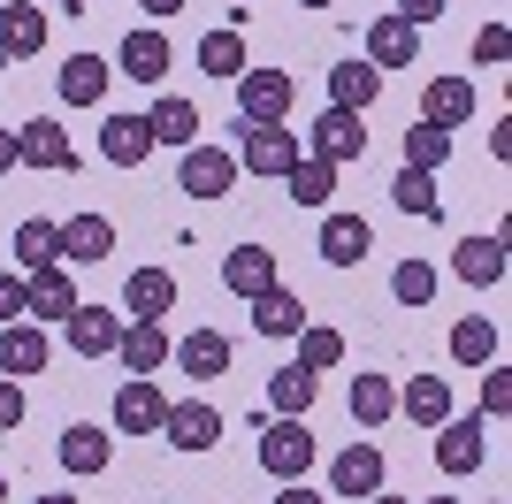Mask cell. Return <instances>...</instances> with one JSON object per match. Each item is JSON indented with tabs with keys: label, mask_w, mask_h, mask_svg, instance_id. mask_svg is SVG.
<instances>
[{
	"label": "cell",
	"mask_w": 512,
	"mask_h": 504,
	"mask_svg": "<svg viewBox=\"0 0 512 504\" xmlns=\"http://www.w3.org/2000/svg\"><path fill=\"white\" fill-rule=\"evenodd\" d=\"M299 153H314V161H329V168L367 161V130H360V115H352V107H321L314 123H306Z\"/></svg>",
	"instance_id": "obj_1"
},
{
	"label": "cell",
	"mask_w": 512,
	"mask_h": 504,
	"mask_svg": "<svg viewBox=\"0 0 512 504\" xmlns=\"http://www.w3.org/2000/svg\"><path fill=\"white\" fill-rule=\"evenodd\" d=\"M237 168L245 176H291L299 168V130L291 123H245V146H237Z\"/></svg>",
	"instance_id": "obj_2"
},
{
	"label": "cell",
	"mask_w": 512,
	"mask_h": 504,
	"mask_svg": "<svg viewBox=\"0 0 512 504\" xmlns=\"http://www.w3.org/2000/svg\"><path fill=\"white\" fill-rule=\"evenodd\" d=\"M260 466H268L276 482H306V474H314V428H306V420H268V428H260Z\"/></svg>",
	"instance_id": "obj_3"
},
{
	"label": "cell",
	"mask_w": 512,
	"mask_h": 504,
	"mask_svg": "<svg viewBox=\"0 0 512 504\" xmlns=\"http://www.w3.org/2000/svg\"><path fill=\"white\" fill-rule=\"evenodd\" d=\"M436 436V466L444 474H482V459H490V420L482 413H451L444 428H428Z\"/></svg>",
	"instance_id": "obj_4"
},
{
	"label": "cell",
	"mask_w": 512,
	"mask_h": 504,
	"mask_svg": "<svg viewBox=\"0 0 512 504\" xmlns=\"http://www.w3.org/2000/svg\"><path fill=\"white\" fill-rule=\"evenodd\" d=\"M85 306V291H77V275L54 260V268H39V275H23V321H39V329H54V321H69Z\"/></svg>",
	"instance_id": "obj_5"
},
{
	"label": "cell",
	"mask_w": 512,
	"mask_h": 504,
	"mask_svg": "<svg viewBox=\"0 0 512 504\" xmlns=\"http://www.w3.org/2000/svg\"><path fill=\"white\" fill-rule=\"evenodd\" d=\"M169 69H176V46H169L161 23H138V31L115 46V77H130V84H169Z\"/></svg>",
	"instance_id": "obj_6"
},
{
	"label": "cell",
	"mask_w": 512,
	"mask_h": 504,
	"mask_svg": "<svg viewBox=\"0 0 512 504\" xmlns=\"http://www.w3.org/2000/svg\"><path fill=\"white\" fill-rule=\"evenodd\" d=\"M291 100H299L291 69H245V77H237V115H245V123H283Z\"/></svg>",
	"instance_id": "obj_7"
},
{
	"label": "cell",
	"mask_w": 512,
	"mask_h": 504,
	"mask_svg": "<svg viewBox=\"0 0 512 504\" xmlns=\"http://www.w3.org/2000/svg\"><path fill=\"white\" fill-rule=\"evenodd\" d=\"M230 184H237V153L184 146V161H176V191H184V199H230Z\"/></svg>",
	"instance_id": "obj_8"
},
{
	"label": "cell",
	"mask_w": 512,
	"mask_h": 504,
	"mask_svg": "<svg viewBox=\"0 0 512 504\" xmlns=\"http://www.w3.org/2000/svg\"><path fill=\"white\" fill-rule=\"evenodd\" d=\"M161 420H169L161 382L153 375H123V390H115V436H161Z\"/></svg>",
	"instance_id": "obj_9"
},
{
	"label": "cell",
	"mask_w": 512,
	"mask_h": 504,
	"mask_svg": "<svg viewBox=\"0 0 512 504\" xmlns=\"http://www.w3.org/2000/svg\"><path fill=\"white\" fill-rule=\"evenodd\" d=\"M16 168H46V176H69V168H77V146H69V130L54 123V115L23 123V130H16Z\"/></svg>",
	"instance_id": "obj_10"
},
{
	"label": "cell",
	"mask_w": 512,
	"mask_h": 504,
	"mask_svg": "<svg viewBox=\"0 0 512 504\" xmlns=\"http://www.w3.org/2000/svg\"><path fill=\"white\" fill-rule=\"evenodd\" d=\"M176 375H192V382H222L237 367V344L222 329H192V336H176Z\"/></svg>",
	"instance_id": "obj_11"
},
{
	"label": "cell",
	"mask_w": 512,
	"mask_h": 504,
	"mask_svg": "<svg viewBox=\"0 0 512 504\" xmlns=\"http://www.w3.org/2000/svg\"><path fill=\"white\" fill-rule=\"evenodd\" d=\"M115 336H123V314H115V306H92V298L62 321V344L77 359H115Z\"/></svg>",
	"instance_id": "obj_12"
},
{
	"label": "cell",
	"mask_w": 512,
	"mask_h": 504,
	"mask_svg": "<svg viewBox=\"0 0 512 504\" xmlns=\"http://www.w3.org/2000/svg\"><path fill=\"white\" fill-rule=\"evenodd\" d=\"M54 459H62V474L92 482V474H107V459H115V436H107V428H92V420H77V428H62V436H54Z\"/></svg>",
	"instance_id": "obj_13"
},
{
	"label": "cell",
	"mask_w": 512,
	"mask_h": 504,
	"mask_svg": "<svg viewBox=\"0 0 512 504\" xmlns=\"http://www.w3.org/2000/svg\"><path fill=\"white\" fill-rule=\"evenodd\" d=\"M46 359H54V336L39 321H8L0 329V375L23 382V375H46Z\"/></svg>",
	"instance_id": "obj_14"
},
{
	"label": "cell",
	"mask_w": 512,
	"mask_h": 504,
	"mask_svg": "<svg viewBox=\"0 0 512 504\" xmlns=\"http://www.w3.org/2000/svg\"><path fill=\"white\" fill-rule=\"evenodd\" d=\"M169 314H176V275L169 268H130L123 321H169Z\"/></svg>",
	"instance_id": "obj_15"
},
{
	"label": "cell",
	"mask_w": 512,
	"mask_h": 504,
	"mask_svg": "<svg viewBox=\"0 0 512 504\" xmlns=\"http://www.w3.org/2000/svg\"><path fill=\"white\" fill-rule=\"evenodd\" d=\"M169 329L161 321H123V336H115V359H123V375H161L169 367Z\"/></svg>",
	"instance_id": "obj_16"
},
{
	"label": "cell",
	"mask_w": 512,
	"mask_h": 504,
	"mask_svg": "<svg viewBox=\"0 0 512 504\" xmlns=\"http://www.w3.org/2000/svg\"><path fill=\"white\" fill-rule=\"evenodd\" d=\"M161 436H169L176 451H214V443H222V413H214L207 398H184V405L169 398V420H161Z\"/></svg>",
	"instance_id": "obj_17"
},
{
	"label": "cell",
	"mask_w": 512,
	"mask_h": 504,
	"mask_svg": "<svg viewBox=\"0 0 512 504\" xmlns=\"http://www.w3.org/2000/svg\"><path fill=\"white\" fill-rule=\"evenodd\" d=\"M367 62H375V69H413V62H421V31H413L398 8L375 16V23H367Z\"/></svg>",
	"instance_id": "obj_18"
},
{
	"label": "cell",
	"mask_w": 512,
	"mask_h": 504,
	"mask_svg": "<svg viewBox=\"0 0 512 504\" xmlns=\"http://www.w3.org/2000/svg\"><path fill=\"white\" fill-rule=\"evenodd\" d=\"M314 252L329 260V268H360L367 252H375V230H367V214H329L314 237Z\"/></svg>",
	"instance_id": "obj_19"
},
{
	"label": "cell",
	"mask_w": 512,
	"mask_h": 504,
	"mask_svg": "<svg viewBox=\"0 0 512 504\" xmlns=\"http://www.w3.org/2000/svg\"><path fill=\"white\" fill-rule=\"evenodd\" d=\"M62 260H69V268H100V260H115V222H107V214H69V222H62Z\"/></svg>",
	"instance_id": "obj_20"
},
{
	"label": "cell",
	"mask_w": 512,
	"mask_h": 504,
	"mask_svg": "<svg viewBox=\"0 0 512 504\" xmlns=\"http://www.w3.org/2000/svg\"><path fill=\"white\" fill-rule=\"evenodd\" d=\"M46 46V8L31 0H0V62H31Z\"/></svg>",
	"instance_id": "obj_21"
},
{
	"label": "cell",
	"mask_w": 512,
	"mask_h": 504,
	"mask_svg": "<svg viewBox=\"0 0 512 504\" xmlns=\"http://www.w3.org/2000/svg\"><path fill=\"white\" fill-rule=\"evenodd\" d=\"M222 283H230L237 298H260V291H276V283H283V268H276V252H268V245H237V252H222Z\"/></svg>",
	"instance_id": "obj_22"
},
{
	"label": "cell",
	"mask_w": 512,
	"mask_h": 504,
	"mask_svg": "<svg viewBox=\"0 0 512 504\" xmlns=\"http://www.w3.org/2000/svg\"><path fill=\"white\" fill-rule=\"evenodd\" d=\"M146 153H153L146 115H107L100 123V161L107 168H146Z\"/></svg>",
	"instance_id": "obj_23"
},
{
	"label": "cell",
	"mask_w": 512,
	"mask_h": 504,
	"mask_svg": "<svg viewBox=\"0 0 512 504\" xmlns=\"http://www.w3.org/2000/svg\"><path fill=\"white\" fill-rule=\"evenodd\" d=\"M375 489H383V451H375V443L337 451V466H329V497H375Z\"/></svg>",
	"instance_id": "obj_24"
},
{
	"label": "cell",
	"mask_w": 512,
	"mask_h": 504,
	"mask_svg": "<svg viewBox=\"0 0 512 504\" xmlns=\"http://www.w3.org/2000/svg\"><path fill=\"white\" fill-rule=\"evenodd\" d=\"M451 275L459 283H474V291H490V283H505V237H459V252H451Z\"/></svg>",
	"instance_id": "obj_25"
},
{
	"label": "cell",
	"mask_w": 512,
	"mask_h": 504,
	"mask_svg": "<svg viewBox=\"0 0 512 504\" xmlns=\"http://www.w3.org/2000/svg\"><path fill=\"white\" fill-rule=\"evenodd\" d=\"M54 84H62L69 107H100L107 84H115V62H100V54H69V62L54 69Z\"/></svg>",
	"instance_id": "obj_26"
},
{
	"label": "cell",
	"mask_w": 512,
	"mask_h": 504,
	"mask_svg": "<svg viewBox=\"0 0 512 504\" xmlns=\"http://www.w3.org/2000/svg\"><path fill=\"white\" fill-rule=\"evenodd\" d=\"M146 130H153V146H199V100L161 92V100L146 107Z\"/></svg>",
	"instance_id": "obj_27"
},
{
	"label": "cell",
	"mask_w": 512,
	"mask_h": 504,
	"mask_svg": "<svg viewBox=\"0 0 512 504\" xmlns=\"http://www.w3.org/2000/svg\"><path fill=\"white\" fill-rule=\"evenodd\" d=\"M474 107H482V92H474L467 77H428V92H421V115H428V123H444V130L474 123Z\"/></svg>",
	"instance_id": "obj_28"
},
{
	"label": "cell",
	"mask_w": 512,
	"mask_h": 504,
	"mask_svg": "<svg viewBox=\"0 0 512 504\" xmlns=\"http://www.w3.org/2000/svg\"><path fill=\"white\" fill-rule=\"evenodd\" d=\"M375 100H383V69H375V62H337V69H329V107L367 115Z\"/></svg>",
	"instance_id": "obj_29"
},
{
	"label": "cell",
	"mask_w": 512,
	"mask_h": 504,
	"mask_svg": "<svg viewBox=\"0 0 512 504\" xmlns=\"http://www.w3.org/2000/svg\"><path fill=\"white\" fill-rule=\"evenodd\" d=\"M314 398H321V375H314V367H299V359L268 375V405H276V420H306V405H314Z\"/></svg>",
	"instance_id": "obj_30"
},
{
	"label": "cell",
	"mask_w": 512,
	"mask_h": 504,
	"mask_svg": "<svg viewBox=\"0 0 512 504\" xmlns=\"http://www.w3.org/2000/svg\"><path fill=\"white\" fill-rule=\"evenodd\" d=\"M398 413H406L413 428H444L451 420V382L444 375H413L406 390H398Z\"/></svg>",
	"instance_id": "obj_31"
},
{
	"label": "cell",
	"mask_w": 512,
	"mask_h": 504,
	"mask_svg": "<svg viewBox=\"0 0 512 504\" xmlns=\"http://www.w3.org/2000/svg\"><path fill=\"white\" fill-rule=\"evenodd\" d=\"M306 321H314V314H306V298H299V291H283V283L253 298V329H260V336H276V344H283V336H299Z\"/></svg>",
	"instance_id": "obj_32"
},
{
	"label": "cell",
	"mask_w": 512,
	"mask_h": 504,
	"mask_svg": "<svg viewBox=\"0 0 512 504\" xmlns=\"http://www.w3.org/2000/svg\"><path fill=\"white\" fill-rule=\"evenodd\" d=\"M62 260V222H46V214H31V222H16V268L39 275Z\"/></svg>",
	"instance_id": "obj_33"
},
{
	"label": "cell",
	"mask_w": 512,
	"mask_h": 504,
	"mask_svg": "<svg viewBox=\"0 0 512 504\" xmlns=\"http://www.w3.org/2000/svg\"><path fill=\"white\" fill-rule=\"evenodd\" d=\"M192 62L207 69V77H230V84L245 77V69H253V62H245V31H237V23H222V31H207Z\"/></svg>",
	"instance_id": "obj_34"
},
{
	"label": "cell",
	"mask_w": 512,
	"mask_h": 504,
	"mask_svg": "<svg viewBox=\"0 0 512 504\" xmlns=\"http://www.w3.org/2000/svg\"><path fill=\"white\" fill-rule=\"evenodd\" d=\"M390 413H398V382L390 375H352V420H360V428H383Z\"/></svg>",
	"instance_id": "obj_35"
},
{
	"label": "cell",
	"mask_w": 512,
	"mask_h": 504,
	"mask_svg": "<svg viewBox=\"0 0 512 504\" xmlns=\"http://www.w3.org/2000/svg\"><path fill=\"white\" fill-rule=\"evenodd\" d=\"M451 359H459V367H497V321L467 314L451 329Z\"/></svg>",
	"instance_id": "obj_36"
},
{
	"label": "cell",
	"mask_w": 512,
	"mask_h": 504,
	"mask_svg": "<svg viewBox=\"0 0 512 504\" xmlns=\"http://www.w3.org/2000/svg\"><path fill=\"white\" fill-rule=\"evenodd\" d=\"M283 184H291V199H299V207H329V199H337V168L314 161V153H299V168H291Z\"/></svg>",
	"instance_id": "obj_37"
},
{
	"label": "cell",
	"mask_w": 512,
	"mask_h": 504,
	"mask_svg": "<svg viewBox=\"0 0 512 504\" xmlns=\"http://www.w3.org/2000/svg\"><path fill=\"white\" fill-rule=\"evenodd\" d=\"M444 161H451V130H444V123H428V115H421V123L406 130V168H428V176H436Z\"/></svg>",
	"instance_id": "obj_38"
},
{
	"label": "cell",
	"mask_w": 512,
	"mask_h": 504,
	"mask_svg": "<svg viewBox=\"0 0 512 504\" xmlns=\"http://www.w3.org/2000/svg\"><path fill=\"white\" fill-rule=\"evenodd\" d=\"M390 199H398L406 214H421V222H436V214H444V199H436V176H428V168H398Z\"/></svg>",
	"instance_id": "obj_39"
},
{
	"label": "cell",
	"mask_w": 512,
	"mask_h": 504,
	"mask_svg": "<svg viewBox=\"0 0 512 504\" xmlns=\"http://www.w3.org/2000/svg\"><path fill=\"white\" fill-rule=\"evenodd\" d=\"M291 344H299V367H314V375H329V367L344 359V336L329 329V321H306V329L291 336Z\"/></svg>",
	"instance_id": "obj_40"
},
{
	"label": "cell",
	"mask_w": 512,
	"mask_h": 504,
	"mask_svg": "<svg viewBox=\"0 0 512 504\" xmlns=\"http://www.w3.org/2000/svg\"><path fill=\"white\" fill-rule=\"evenodd\" d=\"M390 298H398V306H428V298H436V268H428V260H398Z\"/></svg>",
	"instance_id": "obj_41"
},
{
	"label": "cell",
	"mask_w": 512,
	"mask_h": 504,
	"mask_svg": "<svg viewBox=\"0 0 512 504\" xmlns=\"http://www.w3.org/2000/svg\"><path fill=\"white\" fill-rule=\"evenodd\" d=\"M512 413V367H482V420Z\"/></svg>",
	"instance_id": "obj_42"
},
{
	"label": "cell",
	"mask_w": 512,
	"mask_h": 504,
	"mask_svg": "<svg viewBox=\"0 0 512 504\" xmlns=\"http://www.w3.org/2000/svg\"><path fill=\"white\" fill-rule=\"evenodd\" d=\"M505 54H512V31H505V23H482V31H474V62L505 69Z\"/></svg>",
	"instance_id": "obj_43"
},
{
	"label": "cell",
	"mask_w": 512,
	"mask_h": 504,
	"mask_svg": "<svg viewBox=\"0 0 512 504\" xmlns=\"http://www.w3.org/2000/svg\"><path fill=\"white\" fill-rule=\"evenodd\" d=\"M8 428H23V382L0 375V436H8Z\"/></svg>",
	"instance_id": "obj_44"
},
{
	"label": "cell",
	"mask_w": 512,
	"mask_h": 504,
	"mask_svg": "<svg viewBox=\"0 0 512 504\" xmlns=\"http://www.w3.org/2000/svg\"><path fill=\"white\" fill-rule=\"evenodd\" d=\"M8 321H23V268L0 275V329H8Z\"/></svg>",
	"instance_id": "obj_45"
},
{
	"label": "cell",
	"mask_w": 512,
	"mask_h": 504,
	"mask_svg": "<svg viewBox=\"0 0 512 504\" xmlns=\"http://www.w3.org/2000/svg\"><path fill=\"white\" fill-rule=\"evenodd\" d=\"M444 8H451V0H398V16H406L413 31H421V23H436V16H444Z\"/></svg>",
	"instance_id": "obj_46"
},
{
	"label": "cell",
	"mask_w": 512,
	"mask_h": 504,
	"mask_svg": "<svg viewBox=\"0 0 512 504\" xmlns=\"http://www.w3.org/2000/svg\"><path fill=\"white\" fill-rule=\"evenodd\" d=\"M276 504H329V497H321V489H306V482H283Z\"/></svg>",
	"instance_id": "obj_47"
},
{
	"label": "cell",
	"mask_w": 512,
	"mask_h": 504,
	"mask_svg": "<svg viewBox=\"0 0 512 504\" xmlns=\"http://www.w3.org/2000/svg\"><path fill=\"white\" fill-rule=\"evenodd\" d=\"M138 8H146L153 23H169V16H184V0H138Z\"/></svg>",
	"instance_id": "obj_48"
},
{
	"label": "cell",
	"mask_w": 512,
	"mask_h": 504,
	"mask_svg": "<svg viewBox=\"0 0 512 504\" xmlns=\"http://www.w3.org/2000/svg\"><path fill=\"white\" fill-rule=\"evenodd\" d=\"M16 168V130H0V176Z\"/></svg>",
	"instance_id": "obj_49"
},
{
	"label": "cell",
	"mask_w": 512,
	"mask_h": 504,
	"mask_svg": "<svg viewBox=\"0 0 512 504\" xmlns=\"http://www.w3.org/2000/svg\"><path fill=\"white\" fill-rule=\"evenodd\" d=\"M54 16H85V0H54Z\"/></svg>",
	"instance_id": "obj_50"
},
{
	"label": "cell",
	"mask_w": 512,
	"mask_h": 504,
	"mask_svg": "<svg viewBox=\"0 0 512 504\" xmlns=\"http://www.w3.org/2000/svg\"><path fill=\"white\" fill-rule=\"evenodd\" d=\"M31 504H77V497H69V489H54V497H31Z\"/></svg>",
	"instance_id": "obj_51"
},
{
	"label": "cell",
	"mask_w": 512,
	"mask_h": 504,
	"mask_svg": "<svg viewBox=\"0 0 512 504\" xmlns=\"http://www.w3.org/2000/svg\"><path fill=\"white\" fill-rule=\"evenodd\" d=\"M367 504H413V497H383V489H375V497H367Z\"/></svg>",
	"instance_id": "obj_52"
},
{
	"label": "cell",
	"mask_w": 512,
	"mask_h": 504,
	"mask_svg": "<svg viewBox=\"0 0 512 504\" xmlns=\"http://www.w3.org/2000/svg\"><path fill=\"white\" fill-rule=\"evenodd\" d=\"M413 504H459V497H413Z\"/></svg>",
	"instance_id": "obj_53"
},
{
	"label": "cell",
	"mask_w": 512,
	"mask_h": 504,
	"mask_svg": "<svg viewBox=\"0 0 512 504\" xmlns=\"http://www.w3.org/2000/svg\"><path fill=\"white\" fill-rule=\"evenodd\" d=\"M299 8H337V0H299Z\"/></svg>",
	"instance_id": "obj_54"
},
{
	"label": "cell",
	"mask_w": 512,
	"mask_h": 504,
	"mask_svg": "<svg viewBox=\"0 0 512 504\" xmlns=\"http://www.w3.org/2000/svg\"><path fill=\"white\" fill-rule=\"evenodd\" d=\"M0 504H8V482H0Z\"/></svg>",
	"instance_id": "obj_55"
},
{
	"label": "cell",
	"mask_w": 512,
	"mask_h": 504,
	"mask_svg": "<svg viewBox=\"0 0 512 504\" xmlns=\"http://www.w3.org/2000/svg\"><path fill=\"white\" fill-rule=\"evenodd\" d=\"M490 504H505V497H490Z\"/></svg>",
	"instance_id": "obj_56"
}]
</instances>
